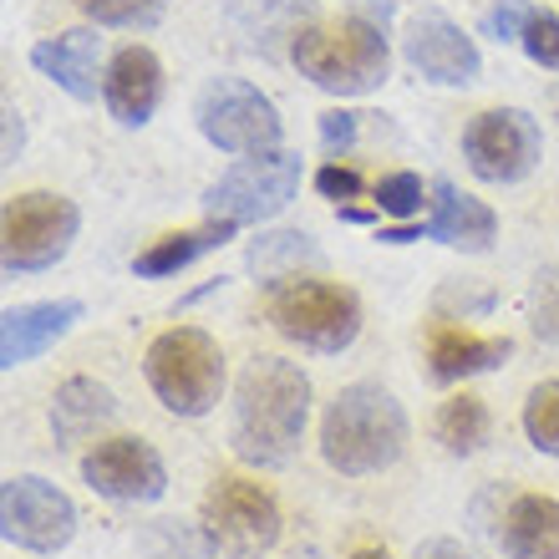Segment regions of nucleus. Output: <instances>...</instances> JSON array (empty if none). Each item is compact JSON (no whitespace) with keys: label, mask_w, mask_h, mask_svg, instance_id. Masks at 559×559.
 <instances>
[{"label":"nucleus","mask_w":559,"mask_h":559,"mask_svg":"<svg viewBox=\"0 0 559 559\" xmlns=\"http://www.w3.org/2000/svg\"><path fill=\"white\" fill-rule=\"evenodd\" d=\"M82 484L112 503H153L168 488V468L143 438H107L82 457Z\"/></svg>","instance_id":"obj_13"},{"label":"nucleus","mask_w":559,"mask_h":559,"mask_svg":"<svg viewBox=\"0 0 559 559\" xmlns=\"http://www.w3.org/2000/svg\"><path fill=\"white\" fill-rule=\"evenodd\" d=\"M31 67L41 76H51L67 97H76V103H92L97 92H103V36L87 26L76 31H61V36H51V41H36L31 46Z\"/></svg>","instance_id":"obj_16"},{"label":"nucleus","mask_w":559,"mask_h":559,"mask_svg":"<svg viewBox=\"0 0 559 559\" xmlns=\"http://www.w3.org/2000/svg\"><path fill=\"white\" fill-rule=\"evenodd\" d=\"M295 11L306 15V0H229V15L239 21L245 36L265 41V36H295Z\"/></svg>","instance_id":"obj_24"},{"label":"nucleus","mask_w":559,"mask_h":559,"mask_svg":"<svg viewBox=\"0 0 559 559\" xmlns=\"http://www.w3.org/2000/svg\"><path fill=\"white\" fill-rule=\"evenodd\" d=\"M514 352L509 336H473V331H457V325H432L427 336V367L438 382H468V377H484V371L503 367Z\"/></svg>","instance_id":"obj_18"},{"label":"nucleus","mask_w":559,"mask_h":559,"mask_svg":"<svg viewBox=\"0 0 559 559\" xmlns=\"http://www.w3.org/2000/svg\"><path fill=\"white\" fill-rule=\"evenodd\" d=\"M235 229H239V224H229V219H209V224H199V229H178V235L153 239V245H147V250L133 260V275L138 280H168V275H178V270H189L199 254L229 245V239H235Z\"/></svg>","instance_id":"obj_20"},{"label":"nucleus","mask_w":559,"mask_h":559,"mask_svg":"<svg viewBox=\"0 0 559 559\" xmlns=\"http://www.w3.org/2000/svg\"><path fill=\"white\" fill-rule=\"evenodd\" d=\"M356 143V112H321V147L325 153H346Z\"/></svg>","instance_id":"obj_32"},{"label":"nucleus","mask_w":559,"mask_h":559,"mask_svg":"<svg viewBox=\"0 0 559 559\" xmlns=\"http://www.w3.org/2000/svg\"><path fill=\"white\" fill-rule=\"evenodd\" d=\"M245 265L260 280H290L300 265H321V250H316L310 235H300V229H270V235H260L250 245Z\"/></svg>","instance_id":"obj_22"},{"label":"nucleus","mask_w":559,"mask_h":559,"mask_svg":"<svg viewBox=\"0 0 559 559\" xmlns=\"http://www.w3.org/2000/svg\"><path fill=\"white\" fill-rule=\"evenodd\" d=\"M432 432H438V442L448 448V453H457V457H468V453H478L488 442V407H484V397H448L442 402V413H438V423H432Z\"/></svg>","instance_id":"obj_23"},{"label":"nucleus","mask_w":559,"mask_h":559,"mask_svg":"<svg viewBox=\"0 0 559 559\" xmlns=\"http://www.w3.org/2000/svg\"><path fill=\"white\" fill-rule=\"evenodd\" d=\"M534 11H539V5H530V0H499V5L484 11L478 31L493 36V41H524V26L534 21Z\"/></svg>","instance_id":"obj_30"},{"label":"nucleus","mask_w":559,"mask_h":559,"mask_svg":"<svg viewBox=\"0 0 559 559\" xmlns=\"http://www.w3.org/2000/svg\"><path fill=\"white\" fill-rule=\"evenodd\" d=\"M103 103L122 128H143L163 103V61L147 46H118L103 72Z\"/></svg>","instance_id":"obj_14"},{"label":"nucleus","mask_w":559,"mask_h":559,"mask_svg":"<svg viewBox=\"0 0 559 559\" xmlns=\"http://www.w3.org/2000/svg\"><path fill=\"white\" fill-rule=\"evenodd\" d=\"M21 147H26V128H21V118H15V107H5V163H15L21 158Z\"/></svg>","instance_id":"obj_34"},{"label":"nucleus","mask_w":559,"mask_h":559,"mask_svg":"<svg viewBox=\"0 0 559 559\" xmlns=\"http://www.w3.org/2000/svg\"><path fill=\"white\" fill-rule=\"evenodd\" d=\"M300 178H306V163H300V153H285V147L245 158L204 189V214L229 224H270L295 204Z\"/></svg>","instance_id":"obj_6"},{"label":"nucleus","mask_w":559,"mask_h":559,"mask_svg":"<svg viewBox=\"0 0 559 559\" xmlns=\"http://www.w3.org/2000/svg\"><path fill=\"white\" fill-rule=\"evenodd\" d=\"M316 189H321V199L346 204V199H361V174H356V168H341V163H325L321 174H316Z\"/></svg>","instance_id":"obj_31"},{"label":"nucleus","mask_w":559,"mask_h":559,"mask_svg":"<svg viewBox=\"0 0 559 559\" xmlns=\"http://www.w3.org/2000/svg\"><path fill=\"white\" fill-rule=\"evenodd\" d=\"M402 57L432 87H468L484 76V57L468 31L442 11H417L402 26Z\"/></svg>","instance_id":"obj_12"},{"label":"nucleus","mask_w":559,"mask_h":559,"mask_svg":"<svg viewBox=\"0 0 559 559\" xmlns=\"http://www.w3.org/2000/svg\"><path fill=\"white\" fill-rule=\"evenodd\" d=\"M413 559H473V555L457 545V539H423Z\"/></svg>","instance_id":"obj_33"},{"label":"nucleus","mask_w":559,"mask_h":559,"mask_svg":"<svg viewBox=\"0 0 559 559\" xmlns=\"http://www.w3.org/2000/svg\"><path fill=\"white\" fill-rule=\"evenodd\" d=\"M82 321V300H31V306H11L0 316V367L15 371L36 361L46 346H57L72 325Z\"/></svg>","instance_id":"obj_15"},{"label":"nucleus","mask_w":559,"mask_h":559,"mask_svg":"<svg viewBox=\"0 0 559 559\" xmlns=\"http://www.w3.org/2000/svg\"><path fill=\"white\" fill-rule=\"evenodd\" d=\"M112 417H118V397H112L103 382H92V377H72V382H61L57 397H51V427H57L61 442L92 438V432L107 427Z\"/></svg>","instance_id":"obj_21"},{"label":"nucleus","mask_w":559,"mask_h":559,"mask_svg":"<svg viewBox=\"0 0 559 559\" xmlns=\"http://www.w3.org/2000/svg\"><path fill=\"white\" fill-rule=\"evenodd\" d=\"M407 453V413L377 382L341 386L321 417V457L346 478L392 468Z\"/></svg>","instance_id":"obj_2"},{"label":"nucleus","mask_w":559,"mask_h":559,"mask_svg":"<svg viewBox=\"0 0 559 559\" xmlns=\"http://www.w3.org/2000/svg\"><path fill=\"white\" fill-rule=\"evenodd\" d=\"M168 0H76V11L87 15L92 26H118V31H143L163 21Z\"/></svg>","instance_id":"obj_25"},{"label":"nucleus","mask_w":559,"mask_h":559,"mask_svg":"<svg viewBox=\"0 0 559 559\" xmlns=\"http://www.w3.org/2000/svg\"><path fill=\"white\" fill-rule=\"evenodd\" d=\"M310 423V377L285 356H250L235 382L229 442L250 468H285Z\"/></svg>","instance_id":"obj_1"},{"label":"nucleus","mask_w":559,"mask_h":559,"mask_svg":"<svg viewBox=\"0 0 559 559\" xmlns=\"http://www.w3.org/2000/svg\"><path fill=\"white\" fill-rule=\"evenodd\" d=\"M524 57L545 72H559V15L555 11H534V21L524 26Z\"/></svg>","instance_id":"obj_29"},{"label":"nucleus","mask_w":559,"mask_h":559,"mask_svg":"<svg viewBox=\"0 0 559 559\" xmlns=\"http://www.w3.org/2000/svg\"><path fill=\"white\" fill-rule=\"evenodd\" d=\"M204 534L214 549L265 555L280 539V503L250 478H219L204 493Z\"/></svg>","instance_id":"obj_11"},{"label":"nucleus","mask_w":559,"mask_h":559,"mask_svg":"<svg viewBox=\"0 0 559 559\" xmlns=\"http://www.w3.org/2000/svg\"><path fill=\"white\" fill-rule=\"evenodd\" d=\"M371 199H377V209H382L386 219H397V224H413L417 214H423V204H432V199H427V183L417 174H386Z\"/></svg>","instance_id":"obj_27"},{"label":"nucleus","mask_w":559,"mask_h":559,"mask_svg":"<svg viewBox=\"0 0 559 559\" xmlns=\"http://www.w3.org/2000/svg\"><path fill=\"white\" fill-rule=\"evenodd\" d=\"M265 321L306 352L341 356L361 336V300L325 280H280L265 295Z\"/></svg>","instance_id":"obj_5"},{"label":"nucleus","mask_w":559,"mask_h":559,"mask_svg":"<svg viewBox=\"0 0 559 559\" xmlns=\"http://www.w3.org/2000/svg\"><path fill=\"white\" fill-rule=\"evenodd\" d=\"M530 325L539 341L559 346V270L555 265H545L530 285Z\"/></svg>","instance_id":"obj_28"},{"label":"nucleus","mask_w":559,"mask_h":559,"mask_svg":"<svg viewBox=\"0 0 559 559\" xmlns=\"http://www.w3.org/2000/svg\"><path fill=\"white\" fill-rule=\"evenodd\" d=\"M82 214L72 199L61 193H15L5 199V219H0V239H5V275H31V270H51L61 254L72 250Z\"/></svg>","instance_id":"obj_8"},{"label":"nucleus","mask_w":559,"mask_h":559,"mask_svg":"<svg viewBox=\"0 0 559 559\" xmlns=\"http://www.w3.org/2000/svg\"><path fill=\"white\" fill-rule=\"evenodd\" d=\"M153 397L174 417H209L224 397V352L219 341L199 325H174L163 331L143 356Z\"/></svg>","instance_id":"obj_4"},{"label":"nucleus","mask_w":559,"mask_h":559,"mask_svg":"<svg viewBox=\"0 0 559 559\" xmlns=\"http://www.w3.org/2000/svg\"><path fill=\"white\" fill-rule=\"evenodd\" d=\"M336 219H346V224H371V214H367V209H352V204H341V209H336Z\"/></svg>","instance_id":"obj_35"},{"label":"nucleus","mask_w":559,"mask_h":559,"mask_svg":"<svg viewBox=\"0 0 559 559\" xmlns=\"http://www.w3.org/2000/svg\"><path fill=\"white\" fill-rule=\"evenodd\" d=\"M199 133L219 153H235V158H260V153H275L280 138H285V122H280V107L270 103L260 87L239 82V76H214L204 92H199Z\"/></svg>","instance_id":"obj_7"},{"label":"nucleus","mask_w":559,"mask_h":559,"mask_svg":"<svg viewBox=\"0 0 559 559\" xmlns=\"http://www.w3.org/2000/svg\"><path fill=\"white\" fill-rule=\"evenodd\" d=\"M352 559H392V555L382 545H361V549H352Z\"/></svg>","instance_id":"obj_36"},{"label":"nucleus","mask_w":559,"mask_h":559,"mask_svg":"<svg viewBox=\"0 0 559 559\" xmlns=\"http://www.w3.org/2000/svg\"><path fill=\"white\" fill-rule=\"evenodd\" d=\"M524 432L539 453L559 457V382H539L524 402Z\"/></svg>","instance_id":"obj_26"},{"label":"nucleus","mask_w":559,"mask_h":559,"mask_svg":"<svg viewBox=\"0 0 559 559\" xmlns=\"http://www.w3.org/2000/svg\"><path fill=\"white\" fill-rule=\"evenodd\" d=\"M499 539L509 559H559V499H549V493H519L503 509Z\"/></svg>","instance_id":"obj_19"},{"label":"nucleus","mask_w":559,"mask_h":559,"mask_svg":"<svg viewBox=\"0 0 559 559\" xmlns=\"http://www.w3.org/2000/svg\"><path fill=\"white\" fill-rule=\"evenodd\" d=\"M290 61L300 67V76H310L331 97H367L392 72V46L377 21L341 15V21H306L295 31Z\"/></svg>","instance_id":"obj_3"},{"label":"nucleus","mask_w":559,"mask_h":559,"mask_svg":"<svg viewBox=\"0 0 559 559\" xmlns=\"http://www.w3.org/2000/svg\"><path fill=\"white\" fill-rule=\"evenodd\" d=\"M0 534L31 555H57L76 534V503L41 473H11L0 484Z\"/></svg>","instance_id":"obj_9"},{"label":"nucleus","mask_w":559,"mask_h":559,"mask_svg":"<svg viewBox=\"0 0 559 559\" xmlns=\"http://www.w3.org/2000/svg\"><path fill=\"white\" fill-rule=\"evenodd\" d=\"M438 199H432V219H423V239H438L448 250H463V254H488L493 239H499V214L473 199V193H457L453 183H438Z\"/></svg>","instance_id":"obj_17"},{"label":"nucleus","mask_w":559,"mask_h":559,"mask_svg":"<svg viewBox=\"0 0 559 559\" xmlns=\"http://www.w3.org/2000/svg\"><path fill=\"white\" fill-rule=\"evenodd\" d=\"M545 153V133L524 107H488L463 128V158L484 183H519Z\"/></svg>","instance_id":"obj_10"},{"label":"nucleus","mask_w":559,"mask_h":559,"mask_svg":"<svg viewBox=\"0 0 559 559\" xmlns=\"http://www.w3.org/2000/svg\"><path fill=\"white\" fill-rule=\"evenodd\" d=\"M229 559H260V555H229Z\"/></svg>","instance_id":"obj_37"}]
</instances>
